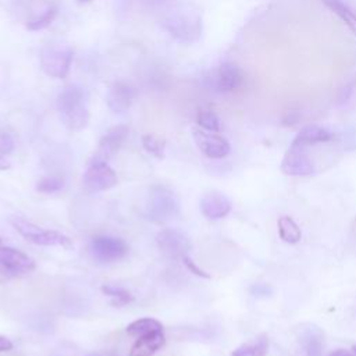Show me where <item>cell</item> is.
I'll use <instances>...</instances> for the list:
<instances>
[{
	"instance_id": "6da1fadb",
	"label": "cell",
	"mask_w": 356,
	"mask_h": 356,
	"mask_svg": "<svg viewBox=\"0 0 356 356\" xmlns=\"http://www.w3.org/2000/svg\"><path fill=\"white\" fill-rule=\"evenodd\" d=\"M11 224L21 236H24L26 241L35 245L61 246V248H70L72 245L71 239L67 235L56 229H44L21 217H13Z\"/></svg>"
},
{
	"instance_id": "7a4b0ae2",
	"label": "cell",
	"mask_w": 356,
	"mask_h": 356,
	"mask_svg": "<svg viewBox=\"0 0 356 356\" xmlns=\"http://www.w3.org/2000/svg\"><path fill=\"white\" fill-rule=\"evenodd\" d=\"M72 63V50L67 46L49 44L40 53V67L51 78L63 79L68 75Z\"/></svg>"
},
{
	"instance_id": "3957f363",
	"label": "cell",
	"mask_w": 356,
	"mask_h": 356,
	"mask_svg": "<svg viewBox=\"0 0 356 356\" xmlns=\"http://www.w3.org/2000/svg\"><path fill=\"white\" fill-rule=\"evenodd\" d=\"M118 182L117 174L107 161L90 160L82 178V186L86 193H97L111 189Z\"/></svg>"
},
{
	"instance_id": "277c9868",
	"label": "cell",
	"mask_w": 356,
	"mask_h": 356,
	"mask_svg": "<svg viewBox=\"0 0 356 356\" xmlns=\"http://www.w3.org/2000/svg\"><path fill=\"white\" fill-rule=\"evenodd\" d=\"M89 253L95 260L100 263H113L127 256L128 245L121 238L97 235L93 236L89 242Z\"/></svg>"
},
{
	"instance_id": "5b68a950",
	"label": "cell",
	"mask_w": 356,
	"mask_h": 356,
	"mask_svg": "<svg viewBox=\"0 0 356 356\" xmlns=\"http://www.w3.org/2000/svg\"><path fill=\"white\" fill-rule=\"evenodd\" d=\"M178 203L174 192L164 185H154L149 193V216L154 221H165L177 211Z\"/></svg>"
},
{
	"instance_id": "8992f818",
	"label": "cell",
	"mask_w": 356,
	"mask_h": 356,
	"mask_svg": "<svg viewBox=\"0 0 356 356\" xmlns=\"http://www.w3.org/2000/svg\"><path fill=\"white\" fill-rule=\"evenodd\" d=\"M164 26L171 35L182 42H193L200 36L202 32V22L199 15L189 13L172 15L164 22Z\"/></svg>"
},
{
	"instance_id": "52a82bcc",
	"label": "cell",
	"mask_w": 356,
	"mask_h": 356,
	"mask_svg": "<svg viewBox=\"0 0 356 356\" xmlns=\"http://www.w3.org/2000/svg\"><path fill=\"white\" fill-rule=\"evenodd\" d=\"M281 171L291 177H306L314 172V164L306 153V147L291 145L281 161Z\"/></svg>"
},
{
	"instance_id": "ba28073f",
	"label": "cell",
	"mask_w": 356,
	"mask_h": 356,
	"mask_svg": "<svg viewBox=\"0 0 356 356\" xmlns=\"http://www.w3.org/2000/svg\"><path fill=\"white\" fill-rule=\"evenodd\" d=\"M193 139L200 152L209 159H224L231 152L229 142L217 135V132H209L204 129H193Z\"/></svg>"
},
{
	"instance_id": "9c48e42d",
	"label": "cell",
	"mask_w": 356,
	"mask_h": 356,
	"mask_svg": "<svg viewBox=\"0 0 356 356\" xmlns=\"http://www.w3.org/2000/svg\"><path fill=\"white\" fill-rule=\"evenodd\" d=\"M128 127L127 125H114L110 129L106 131V134L100 138L97 149L90 160H100V161H108L121 147L124 140L128 136Z\"/></svg>"
},
{
	"instance_id": "30bf717a",
	"label": "cell",
	"mask_w": 356,
	"mask_h": 356,
	"mask_svg": "<svg viewBox=\"0 0 356 356\" xmlns=\"http://www.w3.org/2000/svg\"><path fill=\"white\" fill-rule=\"evenodd\" d=\"M0 267L6 274L17 275L22 273H29L35 268V260L26 253L11 248L0 245Z\"/></svg>"
},
{
	"instance_id": "8fae6325",
	"label": "cell",
	"mask_w": 356,
	"mask_h": 356,
	"mask_svg": "<svg viewBox=\"0 0 356 356\" xmlns=\"http://www.w3.org/2000/svg\"><path fill=\"white\" fill-rule=\"evenodd\" d=\"M156 242L164 254L174 259H182L191 250L189 239L182 232L172 228L160 231L156 236Z\"/></svg>"
},
{
	"instance_id": "7c38bea8",
	"label": "cell",
	"mask_w": 356,
	"mask_h": 356,
	"mask_svg": "<svg viewBox=\"0 0 356 356\" xmlns=\"http://www.w3.org/2000/svg\"><path fill=\"white\" fill-rule=\"evenodd\" d=\"M243 71L235 63H222L213 76L214 88L218 92H234L243 85Z\"/></svg>"
},
{
	"instance_id": "4fadbf2b",
	"label": "cell",
	"mask_w": 356,
	"mask_h": 356,
	"mask_svg": "<svg viewBox=\"0 0 356 356\" xmlns=\"http://www.w3.org/2000/svg\"><path fill=\"white\" fill-rule=\"evenodd\" d=\"M135 95L136 92L134 86H131L127 82L118 81L113 83V86L108 89L106 102L108 108L113 113H124L131 107L132 100L135 99Z\"/></svg>"
},
{
	"instance_id": "5bb4252c",
	"label": "cell",
	"mask_w": 356,
	"mask_h": 356,
	"mask_svg": "<svg viewBox=\"0 0 356 356\" xmlns=\"http://www.w3.org/2000/svg\"><path fill=\"white\" fill-rule=\"evenodd\" d=\"M232 204L229 199L220 192H209L200 199V211L210 220H218L229 214Z\"/></svg>"
},
{
	"instance_id": "9a60e30c",
	"label": "cell",
	"mask_w": 356,
	"mask_h": 356,
	"mask_svg": "<svg viewBox=\"0 0 356 356\" xmlns=\"http://www.w3.org/2000/svg\"><path fill=\"white\" fill-rule=\"evenodd\" d=\"M334 138L332 132H330L327 128L316 125V124H310L303 127L296 136L293 138L291 145L295 146H300V147H307L316 143H325L330 142Z\"/></svg>"
},
{
	"instance_id": "2e32d148",
	"label": "cell",
	"mask_w": 356,
	"mask_h": 356,
	"mask_svg": "<svg viewBox=\"0 0 356 356\" xmlns=\"http://www.w3.org/2000/svg\"><path fill=\"white\" fill-rule=\"evenodd\" d=\"M164 345L165 337L163 331L138 337L129 349V356H153Z\"/></svg>"
},
{
	"instance_id": "e0dca14e",
	"label": "cell",
	"mask_w": 356,
	"mask_h": 356,
	"mask_svg": "<svg viewBox=\"0 0 356 356\" xmlns=\"http://www.w3.org/2000/svg\"><path fill=\"white\" fill-rule=\"evenodd\" d=\"M299 339H300V345H302L306 356H321L323 355L324 334L318 327L309 324L306 328H302Z\"/></svg>"
},
{
	"instance_id": "ac0fdd59",
	"label": "cell",
	"mask_w": 356,
	"mask_h": 356,
	"mask_svg": "<svg viewBox=\"0 0 356 356\" xmlns=\"http://www.w3.org/2000/svg\"><path fill=\"white\" fill-rule=\"evenodd\" d=\"M85 103V93L79 86L71 85L64 88V90L58 95L57 99V110L61 114L75 108L76 106Z\"/></svg>"
},
{
	"instance_id": "d6986e66",
	"label": "cell",
	"mask_w": 356,
	"mask_h": 356,
	"mask_svg": "<svg viewBox=\"0 0 356 356\" xmlns=\"http://www.w3.org/2000/svg\"><path fill=\"white\" fill-rule=\"evenodd\" d=\"M268 338L261 334L252 341H248L231 352V356H267Z\"/></svg>"
},
{
	"instance_id": "ffe728a7",
	"label": "cell",
	"mask_w": 356,
	"mask_h": 356,
	"mask_svg": "<svg viewBox=\"0 0 356 356\" xmlns=\"http://www.w3.org/2000/svg\"><path fill=\"white\" fill-rule=\"evenodd\" d=\"M61 120L65 124V127L72 131H79L85 128L89 122V110L86 107V103H82L75 108L61 114Z\"/></svg>"
},
{
	"instance_id": "44dd1931",
	"label": "cell",
	"mask_w": 356,
	"mask_h": 356,
	"mask_svg": "<svg viewBox=\"0 0 356 356\" xmlns=\"http://www.w3.org/2000/svg\"><path fill=\"white\" fill-rule=\"evenodd\" d=\"M277 227H278V235L285 243L295 245L300 241L302 231L299 225L289 216H281L277 221Z\"/></svg>"
},
{
	"instance_id": "7402d4cb",
	"label": "cell",
	"mask_w": 356,
	"mask_h": 356,
	"mask_svg": "<svg viewBox=\"0 0 356 356\" xmlns=\"http://www.w3.org/2000/svg\"><path fill=\"white\" fill-rule=\"evenodd\" d=\"M157 331H163V324L152 317H143L139 320L132 321L131 324H128L127 327V332L131 337H143L152 332H157Z\"/></svg>"
},
{
	"instance_id": "603a6c76",
	"label": "cell",
	"mask_w": 356,
	"mask_h": 356,
	"mask_svg": "<svg viewBox=\"0 0 356 356\" xmlns=\"http://www.w3.org/2000/svg\"><path fill=\"white\" fill-rule=\"evenodd\" d=\"M323 3L335 13L345 24L346 26L356 35V14L349 8L346 3L342 0H323Z\"/></svg>"
},
{
	"instance_id": "cb8c5ba5",
	"label": "cell",
	"mask_w": 356,
	"mask_h": 356,
	"mask_svg": "<svg viewBox=\"0 0 356 356\" xmlns=\"http://www.w3.org/2000/svg\"><path fill=\"white\" fill-rule=\"evenodd\" d=\"M100 289H102L103 295H106V296H108L111 299L110 303L113 306H115V307H122V306L128 305L129 302H132V299H134L132 293L128 289H125L122 286H118V285L103 284L100 286Z\"/></svg>"
},
{
	"instance_id": "d4e9b609",
	"label": "cell",
	"mask_w": 356,
	"mask_h": 356,
	"mask_svg": "<svg viewBox=\"0 0 356 356\" xmlns=\"http://www.w3.org/2000/svg\"><path fill=\"white\" fill-rule=\"evenodd\" d=\"M65 185V179L61 175H46L42 177L38 184H36V191L42 192V193H56L58 191H61Z\"/></svg>"
},
{
	"instance_id": "484cf974",
	"label": "cell",
	"mask_w": 356,
	"mask_h": 356,
	"mask_svg": "<svg viewBox=\"0 0 356 356\" xmlns=\"http://www.w3.org/2000/svg\"><path fill=\"white\" fill-rule=\"evenodd\" d=\"M142 145L145 150L150 154H153L157 159L164 157V149H165V140L160 136H156L153 134H146L142 136Z\"/></svg>"
},
{
	"instance_id": "4316f807",
	"label": "cell",
	"mask_w": 356,
	"mask_h": 356,
	"mask_svg": "<svg viewBox=\"0 0 356 356\" xmlns=\"http://www.w3.org/2000/svg\"><path fill=\"white\" fill-rule=\"evenodd\" d=\"M197 125L209 132H218L220 131V120L216 113L210 110H200L196 115Z\"/></svg>"
},
{
	"instance_id": "83f0119b",
	"label": "cell",
	"mask_w": 356,
	"mask_h": 356,
	"mask_svg": "<svg viewBox=\"0 0 356 356\" xmlns=\"http://www.w3.org/2000/svg\"><path fill=\"white\" fill-rule=\"evenodd\" d=\"M56 15H57V7H49L42 15L28 21L26 28L29 31H40V29L49 26L54 21Z\"/></svg>"
},
{
	"instance_id": "f1b7e54d",
	"label": "cell",
	"mask_w": 356,
	"mask_h": 356,
	"mask_svg": "<svg viewBox=\"0 0 356 356\" xmlns=\"http://www.w3.org/2000/svg\"><path fill=\"white\" fill-rule=\"evenodd\" d=\"M14 150V139L10 132L0 131V156H7Z\"/></svg>"
},
{
	"instance_id": "f546056e",
	"label": "cell",
	"mask_w": 356,
	"mask_h": 356,
	"mask_svg": "<svg viewBox=\"0 0 356 356\" xmlns=\"http://www.w3.org/2000/svg\"><path fill=\"white\" fill-rule=\"evenodd\" d=\"M249 292H250V295L254 296V298H270L274 291H273L271 285L259 282V284H253V285L249 288Z\"/></svg>"
},
{
	"instance_id": "4dcf8cb0",
	"label": "cell",
	"mask_w": 356,
	"mask_h": 356,
	"mask_svg": "<svg viewBox=\"0 0 356 356\" xmlns=\"http://www.w3.org/2000/svg\"><path fill=\"white\" fill-rule=\"evenodd\" d=\"M181 260L184 261V264L186 266V268H188L191 273H193L195 275L202 277V278H210V275H209L206 271H203L200 267H197V266H196V263H195V261H192V259H191L188 254H186V256H184Z\"/></svg>"
},
{
	"instance_id": "1f68e13d",
	"label": "cell",
	"mask_w": 356,
	"mask_h": 356,
	"mask_svg": "<svg viewBox=\"0 0 356 356\" xmlns=\"http://www.w3.org/2000/svg\"><path fill=\"white\" fill-rule=\"evenodd\" d=\"M11 349H13V342H11L8 338L0 335V353L8 352V350H11Z\"/></svg>"
},
{
	"instance_id": "d6a6232c",
	"label": "cell",
	"mask_w": 356,
	"mask_h": 356,
	"mask_svg": "<svg viewBox=\"0 0 356 356\" xmlns=\"http://www.w3.org/2000/svg\"><path fill=\"white\" fill-rule=\"evenodd\" d=\"M328 356H356V355L350 350H346V349H335Z\"/></svg>"
},
{
	"instance_id": "836d02e7",
	"label": "cell",
	"mask_w": 356,
	"mask_h": 356,
	"mask_svg": "<svg viewBox=\"0 0 356 356\" xmlns=\"http://www.w3.org/2000/svg\"><path fill=\"white\" fill-rule=\"evenodd\" d=\"M11 167V164L6 160V157L4 156H0V171H6V170H8Z\"/></svg>"
},
{
	"instance_id": "e575fe53",
	"label": "cell",
	"mask_w": 356,
	"mask_h": 356,
	"mask_svg": "<svg viewBox=\"0 0 356 356\" xmlns=\"http://www.w3.org/2000/svg\"><path fill=\"white\" fill-rule=\"evenodd\" d=\"M86 356H117L114 352H92L88 353Z\"/></svg>"
},
{
	"instance_id": "d590c367",
	"label": "cell",
	"mask_w": 356,
	"mask_h": 356,
	"mask_svg": "<svg viewBox=\"0 0 356 356\" xmlns=\"http://www.w3.org/2000/svg\"><path fill=\"white\" fill-rule=\"evenodd\" d=\"M352 350H353V353L356 355V345H353V346H352Z\"/></svg>"
},
{
	"instance_id": "8d00e7d4",
	"label": "cell",
	"mask_w": 356,
	"mask_h": 356,
	"mask_svg": "<svg viewBox=\"0 0 356 356\" xmlns=\"http://www.w3.org/2000/svg\"><path fill=\"white\" fill-rule=\"evenodd\" d=\"M90 0H79V3H89Z\"/></svg>"
},
{
	"instance_id": "74e56055",
	"label": "cell",
	"mask_w": 356,
	"mask_h": 356,
	"mask_svg": "<svg viewBox=\"0 0 356 356\" xmlns=\"http://www.w3.org/2000/svg\"><path fill=\"white\" fill-rule=\"evenodd\" d=\"M1 243H3V238L0 236V245H1Z\"/></svg>"
}]
</instances>
